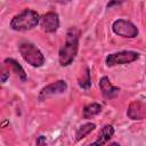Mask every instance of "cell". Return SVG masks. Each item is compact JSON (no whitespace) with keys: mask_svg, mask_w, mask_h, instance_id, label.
Listing matches in <instances>:
<instances>
[{"mask_svg":"<svg viewBox=\"0 0 146 146\" xmlns=\"http://www.w3.org/2000/svg\"><path fill=\"white\" fill-rule=\"evenodd\" d=\"M79 36H80V31L75 26L70 27L67 30L65 42L60 47L58 52V60L60 66L63 67L70 66L75 59L79 50Z\"/></svg>","mask_w":146,"mask_h":146,"instance_id":"cell-1","label":"cell"},{"mask_svg":"<svg viewBox=\"0 0 146 146\" xmlns=\"http://www.w3.org/2000/svg\"><path fill=\"white\" fill-rule=\"evenodd\" d=\"M40 15L33 10V9H24L22 13L15 15L10 23H9V26L11 30L14 31H18V32H22V31H29V30H32L34 27L38 26V24L40 23Z\"/></svg>","mask_w":146,"mask_h":146,"instance_id":"cell-2","label":"cell"},{"mask_svg":"<svg viewBox=\"0 0 146 146\" xmlns=\"http://www.w3.org/2000/svg\"><path fill=\"white\" fill-rule=\"evenodd\" d=\"M18 51L22 58L32 67H41L46 62L41 50L31 42H21L18 46Z\"/></svg>","mask_w":146,"mask_h":146,"instance_id":"cell-3","label":"cell"},{"mask_svg":"<svg viewBox=\"0 0 146 146\" xmlns=\"http://www.w3.org/2000/svg\"><path fill=\"white\" fill-rule=\"evenodd\" d=\"M139 58V54L133 50H122L117 52H113L106 56L105 64L107 67H113L116 65H124L136 62Z\"/></svg>","mask_w":146,"mask_h":146,"instance_id":"cell-4","label":"cell"},{"mask_svg":"<svg viewBox=\"0 0 146 146\" xmlns=\"http://www.w3.org/2000/svg\"><path fill=\"white\" fill-rule=\"evenodd\" d=\"M112 31L122 38H128V39H133L138 35V29L137 26L127 19H116L112 24Z\"/></svg>","mask_w":146,"mask_h":146,"instance_id":"cell-5","label":"cell"},{"mask_svg":"<svg viewBox=\"0 0 146 146\" xmlns=\"http://www.w3.org/2000/svg\"><path fill=\"white\" fill-rule=\"evenodd\" d=\"M66 90H67V82L65 80H57L55 82H51V83L44 86L40 90L39 96H38V99L40 102H43V100L48 99L49 97H52V96L63 94Z\"/></svg>","mask_w":146,"mask_h":146,"instance_id":"cell-6","label":"cell"},{"mask_svg":"<svg viewBox=\"0 0 146 146\" xmlns=\"http://www.w3.org/2000/svg\"><path fill=\"white\" fill-rule=\"evenodd\" d=\"M40 24L42 30L46 33H54L58 30L59 27V17L58 14L55 11H48L46 13L41 19H40Z\"/></svg>","mask_w":146,"mask_h":146,"instance_id":"cell-7","label":"cell"},{"mask_svg":"<svg viewBox=\"0 0 146 146\" xmlns=\"http://www.w3.org/2000/svg\"><path fill=\"white\" fill-rule=\"evenodd\" d=\"M127 116L130 120H144L146 117V105L140 100L131 102L127 111Z\"/></svg>","mask_w":146,"mask_h":146,"instance_id":"cell-8","label":"cell"},{"mask_svg":"<svg viewBox=\"0 0 146 146\" xmlns=\"http://www.w3.org/2000/svg\"><path fill=\"white\" fill-rule=\"evenodd\" d=\"M99 89H100V92L102 95L106 98V99H112V98H115L121 89L116 86H113L110 81V79L107 76H102L100 80H99Z\"/></svg>","mask_w":146,"mask_h":146,"instance_id":"cell-9","label":"cell"},{"mask_svg":"<svg viewBox=\"0 0 146 146\" xmlns=\"http://www.w3.org/2000/svg\"><path fill=\"white\" fill-rule=\"evenodd\" d=\"M115 130H114V127L111 125V124H106L104 125L100 131H99V135H98V139L96 141L92 143V145H104L106 143L110 141V139L113 137Z\"/></svg>","mask_w":146,"mask_h":146,"instance_id":"cell-10","label":"cell"},{"mask_svg":"<svg viewBox=\"0 0 146 146\" xmlns=\"http://www.w3.org/2000/svg\"><path fill=\"white\" fill-rule=\"evenodd\" d=\"M5 64L8 65L9 67H11L13 72L18 76V79H19L21 81H23V82L26 81V79H27L26 73H25L24 68L22 67V65H21L16 59H14V58H6V59H5Z\"/></svg>","mask_w":146,"mask_h":146,"instance_id":"cell-11","label":"cell"},{"mask_svg":"<svg viewBox=\"0 0 146 146\" xmlns=\"http://www.w3.org/2000/svg\"><path fill=\"white\" fill-rule=\"evenodd\" d=\"M102 108H103V106L99 103H90V104L86 105L83 108V114H82L83 119L88 120V119H91V117L98 115L102 112Z\"/></svg>","mask_w":146,"mask_h":146,"instance_id":"cell-12","label":"cell"},{"mask_svg":"<svg viewBox=\"0 0 146 146\" xmlns=\"http://www.w3.org/2000/svg\"><path fill=\"white\" fill-rule=\"evenodd\" d=\"M96 129V124L92 123V122H88V123H84L82 124L81 127L78 128L76 132H75V140L79 141L81 139H83L84 137H87L91 131H94Z\"/></svg>","mask_w":146,"mask_h":146,"instance_id":"cell-13","label":"cell"},{"mask_svg":"<svg viewBox=\"0 0 146 146\" xmlns=\"http://www.w3.org/2000/svg\"><path fill=\"white\" fill-rule=\"evenodd\" d=\"M78 83L80 88L82 89H89L91 86V76H90V71L88 67L84 68V72L82 73V76L78 80Z\"/></svg>","mask_w":146,"mask_h":146,"instance_id":"cell-14","label":"cell"},{"mask_svg":"<svg viewBox=\"0 0 146 146\" xmlns=\"http://www.w3.org/2000/svg\"><path fill=\"white\" fill-rule=\"evenodd\" d=\"M122 2H124V0H110V2L106 5V8L110 9V8H112V7L116 6V5H121Z\"/></svg>","mask_w":146,"mask_h":146,"instance_id":"cell-15","label":"cell"},{"mask_svg":"<svg viewBox=\"0 0 146 146\" xmlns=\"http://www.w3.org/2000/svg\"><path fill=\"white\" fill-rule=\"evenodd\" d=\"M9 78V72H6V71H2L1 73V82L5 83L7 81V79Z\"/></svg>","mask_w":146,"mask_h":146,"instance_id":"cell-16","label":"cell"},{"mask_svg":"<svg viewBox=\"0 0 146 146\" xmlns=\"http://www.w3.org/2000/svg\"><path fill=\"white\" fill-rule=\"evenodd\" d=\"M52 3H58V5H66L68 2H71V0H49Z\"/></svg>","mask_w":146,"mask_h":146,"instance_id":"cell-17","label":"cell"},{"mask_svg":"<svg viewBox=\"0 0 146 146\" xmlns=\"http://www.w3.org/2000/svg\"><path fill=\"white\" fill-rule=\"evenodd\" d=\"M36 145H43L46 144V137L44 136H39V138L36 139Z\"/></svg>","mask_w":146,"mask_h":146,"instance_id":"cell-18","label":"cell"}]
</instances>
